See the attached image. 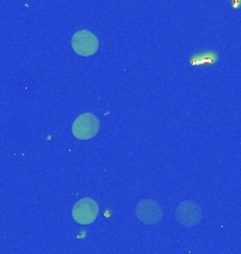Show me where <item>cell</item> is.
I'll use <instances>...</instances> for the list:
<instances>
[{
    "instance_id": "1",
    "label": "cell",
    "mask_w": 241,
    "mask_h": 254,
    "mask_svg": "<svg viewBox=\"0 0 241 254\" xmlns=\"http://www.w3.org/2000/svg\"><path fill=\"white\" fill-rule=\"evenodd\" d=\"M72 48L80 57H92L99 50L98 37L89 30L76 31L72 37Z\"/></svg>"
},
{
    "instance_id": "2",
    "label": "cell",
    "mask_w": 241,
    "mask_h": 254,
    "mask_svg": "<svg viewBox=\"0 0 241 254\" xmlns=\"http://www.w3.org/2000/svg\"><path fill=\"white\" fill-rule=\"evenodd\" d=\"M99 127L100 123L93 113H83L73 122L72 133L79 140H90L92 137L98 134Z\"/></svg>"
},
{
    "instance_id": "3",
    "label": "cell",
    "mask_w": 241,
    "mask_h": 254,
    "mask_svg": "<svg viewBox=\"0 0 241 254\" xmlns=\"http://www.w3.org/2000/svg\"><path fill=\"white\" fill-rule=\"evenodd\" d=\"M99 215V205L92 198L79 199L72 209V216L79 225H90L93 223Z\"/></svg>"
},
{
    "instance_id": "4",
    "label": "cell",
    "mask_w": 241,
    "mask_h": 254,
    "mask_svg": "<svg viewBox=\"0 0 241 254\" xmlns=\"http://www.w3.org/2000/svg\"><path fill=\"white\" fill-rule=\"evenodd\" d=\"M162 208L154 199L140 200L135 206V216L144 225H157L162 219Z\"/></svg>"
},
{
    "instance_id": "5",
    "label": "cell",
    "mask_w": 241,
    "mask_h": 254,
    "mask_svg": "<svg viewBox=\"0 0 241 254\" xmlns=\"http://www.w3.org/2000/svg\"><path fill=\"white\" fill-rule=\"evenodd\" d=\"M177 220L182 226H196L202 220V210L192 200H185L177 208Z\"/></svg>"
}]
</instances>
